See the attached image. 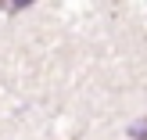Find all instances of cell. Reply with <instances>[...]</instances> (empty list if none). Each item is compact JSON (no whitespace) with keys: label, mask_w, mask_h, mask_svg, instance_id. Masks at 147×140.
<instances>
[{"label":"cell","mask_w":147,"mask_h":140,"mask_svg":"<svg viewBox=\"0 0 147 140\" xmlns=\"http://www.w3.org/2000/svg\"><path fill=\"white\" fill-rule=\"evenodd\" d=\"M7 4H11V11H22V7H32L36 0H7Z\"/></svg>","instance_id":"7a4b0ae2"},{"label":"cell","mask_w":147,"mask_h":140,"mask_svg":"<svg viewBox=\"0 0 147 140\" xmlns=\"http://www.w3.org/2000/svg\"><path fill=\"white\" fill-rule=\"evenodd\" d=\"M129 140H147V119L140 122V126H133V129H129Z\"/></svg>","instance_id":"6da1fadb"}]
</instances>
